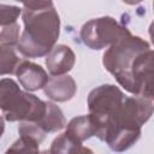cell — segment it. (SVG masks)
I'll return each mask as SVG.
<instances>
[{
	"instance_id": "44dd1931",
	"label": "cell",
	"mask_w": 154,
	"mask_h": 154,
	"mask_svg": "<svg viewBox=\"0 0 154 154\" xmlns=\"http://www.w3.org/2000/svg\"><path fill=\"white\" fill-rule=\"evenodd\" d=\"M124 2H126V4H129V5H135V4H138V2H141L142 0H123Z\"/></svg>"
},
{
	"instance_id": "52a82bcc",
	"label": "cell",
	"mask_w": 154,
	"mask_h": 154,
	"mask_svg": "<svg viewBox=\"0 0 154 154\" xmlns=\"http://www.w3.org/2000/svg\"><path fill=\"white\" fill-rule=\"evenodd\" d=\"M154 79V51L147 49L140 53L131 66L128 91L140 95L143 87Z\"/></svg>"
},
{
	"instance_id": "4fadbf2b",
	"label": "cell",
	"mask_w": 154,
	"mask_h": 154,
	"mask_svg": "<svg viewBox=\"0 0 154 154\" xmlns=\"http://www.w3.org/2000/svg\"><path fill=\"white\" fill-rule=\"evenodd\" d=\"M51 152L52 153H59V152H61V153H76V152L79 153V152H91V150L82 147V144L76 143L69 136H66V134H61L53 141Z\"/></svg>"
},
{
	"instance_id": "30bf717a",
	"label": "cell",
	"mask_w": 154,
	"mask_h": 154,
	"mask_svg": "<svg viewBox=\"0 0 154 154\" xmlns=\"http://www.w3.org/2000/svg\"><path fill=\"white\" fill-rule=\"evenodd\" d=\"M45 93L54 101H66L75 95L76 84L70 76L51 77L45 87Z\"/></svg>"
},
{
	"instance_id": "7402d4cb",
	"label": "cell",
	"mask_w": 154,
	"mask_h": 154,
	"mask_svg": "<svg viewBox=\"0 0 154 154\" xmlns=\"http://www.w3.org/2000/svg\"><path fill=\"white\" fill-rule=\"evenodd\" d=\"M153 7H154V2H153Z\"/></svg>"
},
{
	"instance_id": "ba28073f",
	"label": "cell",
	"mask_w": 154,
	"mask_h": 154,
	"mask_svg": "<svg viewBox=\"0 0 154 154\" xmlns=\"http://www.w3.org/2000/svg\"><path fill=\"white\" fill-rule=\"evenodd\" d=\"M16 75L19 79V83L26 90H37L46 87L48 82V76L46 71L37 64L30 61H20L16 70Z\"/></svg>"
},
{
	"instance_id": "6da1fadb",
	"label": "cell",
	"mask_w": 154,
	"mask_h": 154,
	"mask_svg": "<svg viewBox=\"0 0 154 154\" xmlns=\"http://www.w3.org/2000/svg\"><path fill=\"white\" fill-rule=\"evenodd\" d=\"M154 105L143 96L124 97L123 103L108 119L102 141L111 149L123 152L131 147L141 135V126L150 118Z\"/></svg>"
},
{
	"instance_id": "8fae6325",
	"label": "cell",
	"mask_w": 154,
	"mask_h": 154,
	"mask_svg": "<svg viewBox=\"0 0 154 154\" xmlns=\"http://www.w3.org/2000/svg\"><path fill=\"white\" fill-rule=\"evenodd\" d=\"M65 134L76 143L82 144V142L84 140H87L91 136H96V125L94 124V122L89 114L81 116V117L73 118L67 124Z\"/></svg>"
},
{
	"instance_id": "5b68a950",
	"label": "cell",
	"mask_w": 154,
	"mask_h": 154,
	"mask_svg": "<svg viewBox=\"0 0 154 154\" xmlns=\"http://www.w3.org/2000/svg\"><path fill=\"white\" fill-rule=\"evenodd\" d=\"M124 97V94L112 84H103L90 91L88 96L89 116L96 125V136L100 140H102L108 119L120 107Z\"/></svg>"
},
{
	"instance_id": "277c9868",
	"label": "cell",
	"mask_w": 154,
	"mask_h": 154,
	"mask_svg": "<svg viewBox=\"0 0 154 154\" xmlns=\"http://www.w3.org/2000/svg\"><path fill=\"white\" fill-rule=\"evenodd\" d=\"M147 49H149L148 42L138 36L131 35L128 30L105 52L103 66L116 77L118 83L126 89L129 85L130 70L135 58Z\"/></svg>"
},
{
	"instance_id": "9c48e42d",
	"label": "cell",
	"mask_w": 154,
	"mask_h": 154,
	"mask_svg": "<svg viewBox=\"0 0 154 154\" xmlns=\"http://www.w3.org/2000/svg\"><path fill=\"white\" fill-rule=\"evenodd\" d=\"M75 64V53L70 47L59 45L47 54L46 65L52 76H60L69 72Z\"/></svg>"
},
{
	"instance_id": "7c38bea8",
	"label": "cell",
	"mask_w": 154,
	"mask_h": 154,
	"mask_svg": "<svg viewBox=\"0 0 154 154\" xmlns=\"http://www.w3.org/2000/svg\"><path fill=\"white\" fill-rule=\"evenodd\" d=\"M45 132H53L65 126V118L61 109L52 102H47V112L43 118L35 122Z\"/></svg>"
},
{
	"instance_id": "d6986e66",
	"label": "cell",
	"mask_w": 154,
	"mask_h": 154,
	"mask_svg": "<svg viewBox=\"0 0 154 154\" xmlns=\"http://www.w3.org/2000/svg\"><path fill=\"white\" fill-rule=\"evenodd\" d=\"M140 95L143 96V97H147L149 100H154V79L150 81L149 83H147L143 87V89H142Z\"/></svg>"
},
{
	"instance_id": "2e32d148",
	"label": "cell",
	"mask_w": 154,
	"mask_h": 154,
	"mask_svg": "<svg viewBox=\"0 0 154 154\" xmlns=\"http://www.w3.org/2000/svg\"><path fill=\"white\" fill-rule=\"evenodd\" d=\"M38 144L40 143L34 138L20 135L19 140L13 143V146L7 150V153L8 152H37Z\"/></svg>"
},
{
	"instance_id": "8992f818",
	"label": "cell",
	"mask_w": 154,
	"mask_h": 154,
	"mask_svg": "<svg viewBox=\"0 0 154 154\" xmlns=\"http://www.w3.org/2000/svg\"><path fill=\"white\" fill-rule=\"evenodd\" d=\"M128 31L116 19L111 17H101L91 19L82 26L81 37L85 46L91 49H102L113 45Z\"/></svg>"
},
{
	"instance_id": "3957f363",
	"label": "cell",
	"mask_w": 154,
	"mask_h": 154,
	"mask_svg": "<svg viewBox=\"0 0 154 154\" xmlns=\"http://www.w3.org/2000/svg\"><path fill=\"white\" fill-rule=\"evenodd\" d=\"M0 106L2 118L8 122H38L47 112V102H43L32 94L22 91L11 78L1 79Z\"/></svg>"
},
{
	"instance_id": "9a60e30c",
	"label": "cell",
	"mask_w": 154,
	"mask_h": 154,
	"mask_svg": "<svg viewBox=\"0 0 154 154\" xmlns=\"http://www.w3.org/2000/svg\"><path fill=\"white\" fill-rule=\"evenodd\" d=\"M1 46H11L14 47L19 42V25L16 23H11L7 25H1L0 34Z\"/></svg>"
},
{
	"instance_id": "ac0fdd59",
	"label": "cell",
	"mask_w": 154,
	"mask_h": 154,
	"mask_svg": "<svg viewBox=\"0 0 154 154\" xmlns=\"http://www.w3.org/2000/svg\"><path fill=\"white\" fill-rule=\"evenodd\" d=\"M19 2L24 4V7L26 8H41V7H47L52 6V0H16Z\"/></svg>"
},
{
	"instance_id": "ffe728a7",
	"label": "cell",
	"mask_w": 154,
	"mask_h": 154,
	"mask_svg": "<svg viewBox=\"0 0 154 154\" xmlns=\"http://www.w3.org/2000/svg\"><path fill=\"white\" fill-rule=\"evenodd\" d=\"M149 35H150V37H152V42L154 43V22L150 24V26H149Z\"/></svg>"
},
{
	"instance_id": "7a4b0ae2",
	"label": "cell",
	"mask_w": 154,
	"mask_h": 154,
	"mask_svg": "<svg viewBox=\"0 0 154 154\" xmlns=\"http://www.w3.org/2000/svg\"><path fill=\"white\" fill-rule=\"evenodd\" d=\"M25 29L17 45L18 51L29 58L48 54L58 37L60 19L53 5L41 8H23Z\"/></svg>"
},
{
	"instance_id": "5bb4252c",
	"label": "cell",
	"mask_w": 154,
	"mask_h": 154,
	"mask_svg": "<svg viewBox=\"0 0 154 154\" xmlns=\"http://www.w3.org/2000/svg\"><path fill=\"white\" fill-rule=\"evenodd\" d=\"M19 64L20 59L14 53L13 47L1 46V75L4 76L6 73H16Z\"/></svg>"
},
{
	"instance_id": "e0dca14e",
	"label": "cell",
	"mask_w": 154,
	"mask_h": 154,
	"mask_svg": "<svg viewBox=\"0 0 154 154\" xmlns=\"http://www.w3.org/2000/svg\"><path fill=\"white\" fill-rule=\"evenodd\" d=\"M20 12H22V10L19 7L1 5V25H7V24H11V23H16Z\"/></svg>"
}]
</instances>
